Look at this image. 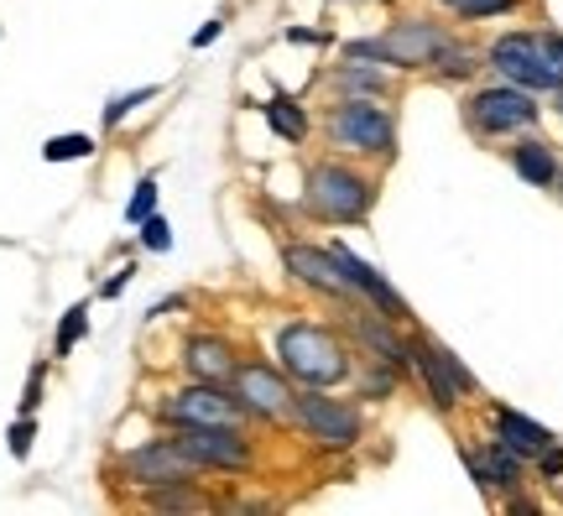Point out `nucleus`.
Listing matches in <instances>:
<instances>
[{"label":"nucleus","instance_id":"f257e3e1","mask_svg":"<svg viewBox=\"0 0 563 516\" xmlns=\"http://www.w3.org/2000/svg\"><path fill=\"white\" fill-rule=\"evenodd\" d=\"M277 365L302 386H340L350 376V344L329 323H282Z\"/></svg>","mask_w":563,"mask_h":516},{"label":"nucleus","instance_id":"f03ea898","mask_svg":"<svg viewBox=\"0 0 563 516\" xmlns=\"http://www.w3.org/2000/svg\"><path fill=\"white\" fill-rule=\"evenodd\" d=\"M376 194H382V183L361 173V167H350V162H319L313 173H308V188H302V209L308 215L329 219V224H361L371 209H376Z\"/></svg>","mask_w":563,"mask_h":516},{"label":"nucleus","instance_id":"7ed1b4c3","mask_svg":"<svg viewBox=\"0 0 563 516\" xmlns=\"http://www.w3.org/2000/svg\"><path fill=\"white\" fill-rule=\"evenodd\" d=\"M454 37L443 21H422V17H402L391 21L382 37H365V42H350L344 58L355 63H386V68H402V74H422L433 68V58L443 53V42Z\"/></svg>","mask_w":563,"mask_h":516},{"label":"nucleus","instance_id":"20e7f679","mask_svg":"<svg viewBox=\"0 0 563 516\" xmlns=\"http://www.w3.org/2000/svg\"><path fill=\"white\" fill-rule=\"evenodd\" d=\"M323 131L334 141V152H350V157H376V162H391L397 157V120L386 116L376 100H361V95H344Z\"/></svg>","mask_w":563,"mask_h":516},{"label":"nucleus","instance_id":"39448f33","mask_svg":"<svg viewBox=\"0 0 563 516\" xmlns=\"http://www.w3.org/2000/svg\"><path fill=\"white\" fill-rule=\"evenodd\" d=\"M292 422H298L319 449H329V454H344V449H355L365 438V417L334 397H319V386H308V392L292 397Z\"/></svg>","mask_w":563,"mask_h":516},{"label":"nucleus","instance_id":"423d86ee","mask_svg":"<svg viewBox=\"0 0 563 516\" xmlns=\"http://www.w3.org/2000/svg\"><path fill=\"white\" fill-rule=\"evenodd\" d=\"M230 386V397L245 407V417H262V422H282V417H292V376L282 371V365H266V360H241L235 365V376L224 381Z\"/></svg>","mask_w":563,"mask_h":516},{"label":"nucleus","instance_id":"0eeeda50","mask_svg":"<svg viewBox=\"0 0 563 516\" xmlns=\"http://www.w3.org/2000/svg\"><path fill=\"white\" fill-rule=\"evenodd\" d=\"M157 417L167 428H183V422H209V428H241L245 407L230 397V386H214V381H188L178 392H167L157 402Z\"/></svg>","mask_w":563,"mask_h":516},{"label":"nucleus","instance_id":"6e6552de","mask_svg":"<svg viewBox=\"0 0 563 516\" xmlns=\"http://www.w3.org/2000/svg\"><path fill=\"white\" fill-rule=\"evenodd\" d=\"M485 63H490L506 84H522L532 95H538V89H559V74H553V63H548L543 32H506V37L490 42Z\"/></svg>","mask_w":563,"mask_h":516},{"label":"nucleus","instance_id":"1a4fd4ad","mask_svg":"<svg viewBox=\"0 0 563 516\" xmlns=\"http://www.w3.org/2000/svg\"><path fill=\"white\" fill-rule=\"evenodd\" d=\"M464 120L475 136H506V131H522L538 120V100L522 84H490L464 100Z\"/></svg>","mask_w":563,"mask_h":516},{"label":"nucleus","instance_id":"9d476101","mask_svg":"<svg viewBox=\"0 0 563 516\" xmlns=\"http://www.w3.org/2000/svg\"><path fill=\"white\" fill-rule=\"evenodd\" d=\"M121 475L136 485V491H162V485H183V480H199L203 470L194 464V454L183 449L178 438H146L131 454L121 459Z\"/></svg>","mask_w":563,"mask_h":516},{"label":"nucleus","instance_id":"9b49d317","mask_svg":"<svg viewBox=\"0 0 563 516\" xmlns=\"http://www.w3.org/2000/svg\"><path fill=\"white\" fill-rule=\"evenodd\" d=\"M183 449L194 454L199 470H220V475H245L251 464H256V449H251V438L245 428H209V422H183L173 428Z\"/></svg>","mask_w":563,"mask_h":516},{"label":"nucleus","instance_id":"f8f14e48","mask_svg":"<svg viewBox=\"0 0 563 516\" xmlns=\"http://www.w3.org/2000/svg\"><path fill=\"white\" fill-rule=\"evenodd\" d=\"M282 266L292 272V277L302 282V287H313L319 298H334V303H361L355 298V287H350V277L340 272V261H334V251L329 245H308V240H287L282 245Z\"/></svg>","mask_w":563,"mask_h":516},{"label":"nucleus","instance_id":"ddd939ff","mask_svg":"<svg viewBox=\"0 0 563 516\" xmlns=\"http://www.w3.org/2000/svg\"><path fill=\"white\" fill-rule=\"evenodd\" d=\"M334 251V261H340V272L350 277V287H355V298L371 308V314H382V318H391V323H412V308H407V298L391 287V282L371 266V261H361L350 245H329Z\"/></svg>","mask_w":563,"mask_h":516},{"label":"nucleus","instance_id":"4468645a","mask_svg":"<svg viewBox=\"0 0 563 516\" xmlns=\"http://www.w3.org/2000/svg\"><path fill=\"white\" fill-rule=\"evenodd\" d=\"M235 365H241V355H235V344L224 334L183 339V371H188V381H214V386H224V381L235 376Z\"/></svg>","mask_w":563,"mask_h":516},{"label":"nucleus","instance_id":"2eb2a0df","mask_svg":"<svg viewBox=\"0 0 563 516\" xmlns=\"http://www.w3.org/2000/svg\"><path fill=\"white\" fill-rule=\"evenodd\" d=\"M344 329L361 339L365 350H371V360H386V365H397V371H412V344H407L402 334H397V323L391 318H382V314H350L344 318Z\"/></svg>","mask_w":563,"mask_h":516},{"label":"nucleus","instance_id":"dca6fc26","mask_svg":"<svg viewBox=\"0 0 563 516\" xmlns=\"http://www.w3.org/2000/svg\"><path fill=\"white\" fill-rule=\"evenodd\" d=\"M407 344H412V371L422 376V386H428V397H433V407H439V413H454V407L464 402V392L454 386V376L443 371L439 344H433L428 334H412Z\"/></svg>","mask_w":563,"mask_h":516},{"label":"nucleus","instance_id":"f3484780","mask_svg":"<svg viewBox=\"0 0 563 516\" xmlns=\"http://www.w3.org/2000/svg\"><path fill=\"white\" fill-rule=\"evenodd\" d=\"M490 428H496V438H501L511 454L522 459H538L553 443V433H548L543 422H532V417H522L517 407H496V417H490Z\"/></svg>","mask_w":563,"mask_h":516},{"label":"nucleus","instance_id":"a211bd4d","mask_svg":"<svg viewBox=\"0 0 563 516\" xmlns=\"http://www.w3.org/2000/svg\"><path fill=\"white\" fill-rule=\"evenodd\" d=\"M511 167H517V178H527L532 188H553V183H559V162H553V146H548V141H517V146H511Z\"/></svg>","mask_w":563,"mask_h":516},{"label":"nucleus","instance_id":"6ab92c4d","mask_svg":"<svg viewBox=\"0 0 563 516\" xmlns=\"http://www.w3.org/2000/svg\"><path fill=\"white\" fill-rule=\"evenodd\" d=\"M481 63H485L481 47H470V42H460V37H449V42H443V53L433 58V68H428V74H433L439 84H460V79H470V74L481 68Z\"/></svg>","mask_w":563,"mask_h":516},{"label":"nucleus","instance_id":"aec40b11","mask_svg":"<svg viewBox=\"0 0 563 516\" xmlns=\"http://www.w3.org/2000/svg\"><path fill=\"white\" fill-rule=\"evenodd\" d=\"M262 116H266V125H272L282 141H292V146L308 141V131H313V125H308V110H302L298 100H282V95L262 105Z\"/></svg>","mask_w":563,"mask_h":516},{"label":"nucleus","instance_id":"412c9836","mask_svg":"<svg viewBox=\"0 0 563 516\" xmlns=\"http://www.w3.org/2000/svg\"><path fill=\"white\" fill-rule=\"evenodd\" d=\"M329 84H334V89H344V95H361V100H382L386 89H391V84H386V74H376V68H365V63H344V68H334V74H329Z\"/></svg>","mask_w":563,"mask_h":516},{"label":"nucleus","instance_id":"4be33fe9","mask_svg":"<svg viewBox=\"0 0 563 516\" xmlns=\"http://www.w3.org/2000/svg\"><path fill=\"white\" fill-rule=\"evenodd\" d=\"M397 381H402V371H397V365H386V360H365V365H361V397L386 402L391 392H397Z\"/></svg>","mask_w":563,"mask_h":516},{"label":"nucleus","instance_id":"5701e85b","mask_svg":"<svg viewBox=\"0 0 563 516\" xmlns=\"http://www.w3.org/2000/svg\"><path fill=\"white\" fill-rule=\"evenodd\" d=\"M199 480H183V485H162V491H146V506H157V512H199L203 496L194 491Z\"/></svg>","mask_w":563,"mask_h":516},{"label":"nucleus","instance_id":"b1692460","mask_svg":"<svg viewBox=\"0 0 563 516\" xmlns=\"http://www.w3.org/2000/svg\"><path fill=\"white\" fill-rule=\"evenodd\" d=\"M84 157H95V136H84V131L42 141V162H84Z\"/></svg>","mask_w":563,"mask_h":516},{"label":"nucleus","instance_id":"393cba45","mask_svg":"<svg viewBox=\"0 0 563 516\" xmlns=\"http://www.w3.org/2000/svg\"><path fill=\"white\" fill-rule=\"evenodd\" d=\"M89 334V303H74L58 323V339H53V355H74V344Z\"/></svg>","mask_w":563,"mask_h":516},{"label":"nucleus","instance_id":"a878e982","mask_svg":"<svg viewBox=\"0 0 563 516\" xmlns=\"http://www.w3.org/2000/svg\"><path fill=\"white\" fill-rule=\"evenodd\" d=\"M157 95H162V84H141V89H131V95H115V100L104 105V131H115V125H121V120L131 116L136 105L157 100Z\"/></svg>","mask_w":563,"mask_h":516},{"label":"nucleus","instance_id":"bb28decb","mask_svg":"<svg viewBox=\"0 0 563 516\" xmlns=\"http://www.w3.org/2000/svg\"><path fill=\"white\" fill-rule=\"evenodd\" d=\"M136 230H141L136 240L146 245V251H152V256H167V251H173V224H167V219H162L157 209H152V215L141 219Z\"/></svg>","mask_w":563,"mask_h":516},{"label":"nucleus","instance_id":"cd10ccee","mask_svg":"<svg viewBox=\"0 0 563 516\" xmlns=\"http://www.w3.org/2000/svg\"><path fill=\"white\" fill-rule=\"evenodd\" d=\"M460 21H485V17H506V11H517V0H454L449 6Z\"/></svg>","mask_w":563,"mask_h":516},{"label":"nucleus","instance_id":"c85d7f7f","mask_svg":"<svg viewBox=\"0 0 563 516\" xmlns=\"http://www.w3.org/2000/svg\"><path fill=\"white\" fill-rule=\"evenodd\" d=\"M32 438H37V422H32V413H21L16 422H11V433H5V449H11V459H26V454H32Z\"/></svg>","mask_w":563,"mask_h":516},{"label":"nucleus","instance_id":"c756f323","mask_svg":"<svg viewBox=\"0 0 563 516\" xmlns=\"http://www.w3.org/2000/svg\"><path fill=\"white\" fill-rule=\"evenodd\" d=\"M152 209H157V178H141L136 194H131V204H125V219H131V224H141Z\"/></svg>","mask_w":563,"mask_h":516},{"label":"nucleus","instance_id":"7c9ffc66","mask_svg":"<svg viewBox=\"0 0 563 516\" xmlns=\"http://www.w3.org/2000/svg\"><path fill=\"white\" fill-rule=\"evenodd\" d=\"M433 344H439V339H433ZM439 360H443V371H449V376H454V386H460L464 397H475V376H470V371H464V365H460V355H454V350H449V344H439Z\"/></svg>","mask_w":563,"mask_h":516},{"label":"nucleus","instance_id":"2f4dec72","mask_svg":"<svg viewBox=\"0 0 563 516\" xmlns=\"http://www.w3.org/2000/svg\"><path fill=\"white\" fill-rule=\"evenodd\" d=\"M42 381H47V365H32V376H26V392H21V413H37Z\"/></svg>","mask_w":563,"mask_h":516},{"label":"nucleus","instance_id":"473e14b6","mask_svg":"<svg viewBox=\"0 0 563 516\" xmlns=\"http://www.w3.org/2000/svg\"><path fill=\"white\" fill-rule=\"evenodd\" d=\"M131 277H136V266H121V272H115V277L104 282L100 293H104V298H121V293H125V282H131Z\"/></svg>","mask_w":563,"mask_h":516},{"label":"nucleus","instance_id":"72a5a7b5","mask_svg":"<svg viewBox=\"0 0 563 516\" xmlns=\"http://www.w3.org/2000/svg\"><path fill=\"white\" fill-rule=\"evenodd\" d=\"M220 32H224V17H214V21H203L199 32H194V47H209V42L220 37Z\"/></svg>","mask_w":563,"mask_h":516},{"label":"nucleus","instance_id":"f704fd0d","mask_svg":"<svg viewBox=\"0 0 563 516\" xmlns=\"http://www.w3.org/2000/svg\"><path fill=\"white\" fill-rule=\"evenodd\" d=\"M173 308H183V298H162V303H157V308H152V314H146V318H167V314H173Z\"/></svg>","mask_w":563,"mask_h":516},{"label":"nucleus","instance_id":"c9c22d12","mask_svg":"<svg viewBox=\"0 0 563 516\" xmlns=\"http://www.w3.org/2000/svg\"><path fill=\"white\" fill-rule=\"evenodd\" d=\"M553 95H559V110H563V84H559V89H553Z\"/></svg>","mask_w":563,"mask_h":516},{"label":"nucleus","instance_id":"e433bc0d","mask_svg":"<svg viewBox=\"0 0 563 516\" xmlns=\"http://www.w3.org/2000/svg\"><path fill=\"white\" fill-rule=\"evenodd\" d=\"M559 183H563V173H559Z\"/></svg>","mask_w":563,"mask_h":516}]
</instances>
